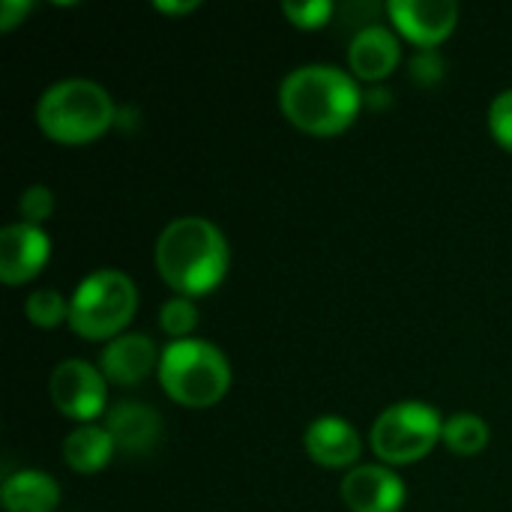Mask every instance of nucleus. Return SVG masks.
I'll return each mask as SVG.
<instances>
[{
  "label": "nucleus",
  "mask_w": 512,
  "mask_h": 512,
  "mask_svg": "<svg viewBox=\"0 0 512 512\" xmlns=\"http://www.w3.org/2000/svg\"><path fill=\"white\" fill-rule=\"evenodd\" d=\"M51 243L39 225L12 222L0 231V279L6 285H21L33 279L48 261Z\"/></svg>",
  "instance_id": "nucleus-9"
},
{
  "label": "nucleus",
  "mask_w": 512,
  "mask_h": 512,
  "mask_svg": "<svg viewBox=\"0 0 512 512\" xmlns=\"http://www.w3.org/2000/svg\"><path fill=\"white\" fill-rule=\"evenodd\" d=\"M282 12L303 30L309 27H321L330 12H333V3L330 0H285L282 3Z\"/></svg>",
  "instance_id": "nucleus-21"
},
{
  "label": "nucleus",
  "mask_w": 512,
  "mask_h": 512,
  "mask_svg": "<svg viewBox=\"0 0 512 512\" xmlns=\"http://www.w3.org/2000/svg\"><path fill=\"white\" fill-rule=\"evenodd\" d=\"M195 324H198V312H195V306H192L189 297H171V300L162 303V309H159V327L168 336L183 339V336H189L195 330Z\"/></svg>",
  "instance_id": "nucleus-19"
},
{
  "label": "nucleus",
  "mask_w": 512,
  "mask_h": 512,
  "mask_svg": "<svg viewBox=\"0 0 512 512\" xmlns=\"http://www.w3.org/2000/svg\"><path fill=\"white\" fill-rule=\"evenodd\" d=\"M441 441L459 456H477L489 444V426L477 414H456L444 423Z\"/></svg>",
  "instance_id": "nucleus-17"
},
{
  "label": "nucleus",
  "mask_w": 512,
  "mask_h": 512,
  "mask_svg": "<svg viewBox=\"0 0 512 512\" xmlns=\"http://www.w3.org/2000/svg\"><path fill=\"white\" fill-rule=\"evenodd\" d=\"M402 48L399 39L390 27L384 24H366L354 33L351 48H348V60H351V72L363 81H381L387 78L396 66H399Z\"/></svg>",
  "instance_id": "nucleus-12"
},
{
  "label": "nucleus",
  "mask_w": 512,
  "mask_h": 512,
  "mask_svg": "<svg viewBox=\"0 0 512 512\" xmlns=\"http://www.w3.org/2000/svg\"><path fill=\"white\" fill-rule=\"evenodd\" d=\"M342 501L351 512H399L405 486L384 465H357L342 480Z\"/></svg>",
  "instance_id": "nucleus-10"
},
{
  "label": "nucleus",
  "mask_w": 512,
  "mask_h": 512,
  "mask_svg": "<svg viewBox=\"0 0 512 512\" xmlns=\"http://www.w3.org/2000/svg\"><path fill=\"white\" fill-rule=\"evenodd\" d=\"M156 267L180 297H201L225 279V234L204 216H180L156 240Z\"/></svg>",
  "instance_id": "nucleus-1"
},
{
  "label": "nucleus",
  "mask_w": 512,
  "mask_h": 512,
  "mask_svg": "<svg viewBox=\"0 0 512 512\" xmlns=\"http://www.w3.org/2000/svg\"><path fill=\"white\" fill-rule=\"evenodd\" d=\"M159 384L174 402L186 408H207L228 393L231 366L210 342L174 339L159 357Z\"/></svg>",
  "instance_id": "nucleus-4"
},
{
  "label": "nucleus",
  "mask_w": 512,
  "mask_h": 512,
  "mask_svg": "<svg viewBox=\"0 0 512 512\" xmlns=\"http://www.w3.org/2000/svg\"><path fill=\"white\" fill-rule=\"evenodd\" d=\"M54 210V192L42 183H33L21 192L18 198V213H21V222H30V225H39L51 216Z\"/></svg>",
  "instance_id": "nucleus-20"
},
{
  "label": "nucleus",
  "mask_w": 512,
  "mask_h": 512,
  "mask_svg": "<svg viewBox=\"0 0 512 512\" xmlns=\"http://www.w3.org/2000/svg\"><path fill=\"white\" fill-rule=\"evenodd\" d=\"M444 435L441 414L426 402H396L372 426V450L387 465L420 462Z\"/></svg>",
  "instance_id": "nucleus-6"
},
{
  "label": "nucleus",
  "mask_w": 512,
  "mask_h": 512,
  "mask_svg": "<svg viewBox=\"0 0 512 512\" xmlns=\"http://www.w3.org/2000/svg\"><path fill=\"white\" fill-rule=\"evenodd\" d=\"M195 6H198L195 0H156V9L162 12H189Z\"/></svg>",
  "instance_id": "nucleus-25"
},
{
  "label": "nucleus",
  "mask_w": 512,
  "mask_h": 512,
  "mask_svg": "<svg viewBox=\"0 0 512 512\" xmlns=\"http://www.w3.org/2000/svg\"><path fill=\"white\" fill-rule=\"evenodd\" d=\"M135 303L138 294L126 273L96 270L75 288L69 300V327L90 342L117 339V333L129 324Z\"/></svg>",
  "instance_id": "nucleus-5"
},
{
  "label": "nucleus",
  "mask_w": 512,
  "mask_h": 512,
  "mask_svg": "<svg viewBox=\"0 0 512 512\" xmlns=\"http://www.w3.org/2000/svg\"><path fill=\"white\" fill-rule=\"evenodd\" d=\"M489 126H492V135L498 138V144L512 150V90H504L492 99Z\"/></svg>",
  "instance_id": "nucleus-22"
},
{
  "label": "nucleus",
  "mask_w": 512,
  "mask_h": 512,
  "mask_svg": "<svg viewBox=\"0 0 512 512\" xmlns=\"http://www.w3.org/2000/svg\"><path fill=\"white\" fill-rule=\"evenodd\" d=\"M30 0H3L0 3V30H12L27 12H30Z\"/></svg>",
  "instance_id": "nucleus-24"
},
{
  "label": "nucleus",
  "mask_w": 512,
  "mask_h": 512,
  "mask_svg": "<svg viewBox=\"0 0 512 512\" xmlns=\"http://www.w3.org/2000/svg\"><path fill=\"white\" fill-rule=\"evenodd\" d=\"M159 351L153 345L150 336L144 333H123L117 339H111L99 357V372L105 375V381L120 384V387H135L141 384L153 366H159Z\"/></svg>",
  "instance_id": "nucleus-11"
},
{
  "label": "nucleus",
  "mask_w": 512,
  "mask_h": 512,
  "mask_svg": "<svg viewBox=\"0 0 512 512\" xmlns=\"http://www.w3.org/2000/svg\"><path fill=\"white\" fill-rule=\"evenodd\" d=\"M387 12L399 33L426 48L447 39L459 21V3L453 0H390Z\"/></svg>",
  "instance_id": "nucleus-8"
},
{
  "label": "nucleus",
  "mask_w": 512,
  "mask_h": 512,
  "mask_svg": "<svg viewBox=\"0 0 512 512\" xmlns=\"http://www.w3.org/2000/svg\"><path fill=\"white\" fill-rule=\"evenodd\" d=\"M24 315L36 327H57L63 318L69 321V303L57 288H36L24 303Z\"/></svg>",
  "instance_id": "nucleus-18"
},
{
  "label": "nucleus",
  "mask_w": 512,
  "mask_h": 512,
  "mask_svg": "<svg viewBox=\"0 0 512 512\" xmlns=\"http://www.w3.org/2000/svg\"><path fill=\"white\" fill-rule=\"evenodd\" d=\"M441 72H444V63H441V57L432 48H426L423 54L414 57V75H417V81L432 84V81L441 78Z\"/></svg>",
  "instance_id": "nucleus-23"
},
{
  "label": "nucleus",
  "mask_w": 512,
  "mask_h": 512,
  "mask_svg": "<svg viewBox=\"0 0 512 512\" xmlns=\"http://www.w3.org/2000/svg\"><path fill=\"white\" fill-rule=\"evenodd\" d=\"M303 444H306L309 459L324 465V468L354 465L360 459V450H363L357 429L342 417H318L315 423H309Z\"/></svg>",
  "instance_id": "nucleus-14"
},
{
  "label": "nucleus",
  "mask_w": 512,
  "mask_h": 512,
  "mask_svg": "<svg viewBox=\"0 0 512 512\" xmlns=\"http://www.w3.org/2000/svg\"><path fill=\"white\" fill-rule=\"evenodd\" d=\"M105 432L114 438V447H120L123 453L144 456L156 447L162 420L144 402H120L105 414Z\"/></svg>",
  "instance_id": "nucleus-13"
},
{
  "label": "nucleus",
  "mask_w": 512,
  "mask_h": 512,
  "mask_svg": "<svg viewBox=\"0 0 512 512\" xmlns=\"http://www.w3.org/2000/svg\"><path fill=\"white\" fill-rule=\"evenodd\" d=\"M363 93L357 81L327 63H309L288 72L279 84L282 114L303 132L312 135H336L351 126Z\"/></svg>",
  "instance_id": "nucleus-2"
},
{
  "label": "nucleus",
  "mask_w": 512,
  "mask_h": 512,
  "mask_svg": "<svg viewBox=\"0 0 512 512\" xmlns=\"http://www.w3.org/2000/svg\"><path fill=\"white\" fill-rule=\"evenodd\" d=\"M60 501V489L54 477L42 471H15L3 477L0 504L6 512H54Z\"/></svg>",
  "instance_id": "nucleus-15"
},
{
  "label": "nucleus",
  "mask_w": 512,
  "mask_h": 512,
  "mask_svg": "<svg viewBox=\"0 0 512 512\" xmlns=\"http://www.w3.org/2000/svg\"><path fill=\"white\" fill-rule=\"evenodd\" d=\"M48 396L63 417L93 420L105 408V375L87 360H63L51 372Z\"/></svg>",
  "instance_id": "nucleus-7"
},
{
  "label": "nucleus",
  "mask_w": 512,
  "mask_h": 512,
  "mask_svg": "<svg viewBox=\"0 0 512 512\" xmlns=\"http://www.w3.org/2000/svg\"><path fill=\"white\" fill-rule=\"evenodd\" d=\"M114 450H117L114 438L99 426H81V429L69 432L66 441H63V459L78 474L102 471L111 462Z\"/></svg>",
  "instance_id": "nucleus-16"
},
{
  "label": "nucleus",
  "mask_w": 512,
  "mask_h": 512,
  "mask_svg": "<svg viewBox=\"0 0 512 512\" xmlns=\"http://www.w3.org/2000/svg\"><path fill=\"white\" fill-rule=\"evenodd\" d=\"M114 120L108 90L90 78H66L51 84L36 102L39 129L60 144H87Z\"/></svg>",
  "instance_id": "nucleus-3"
}]
</instances>
